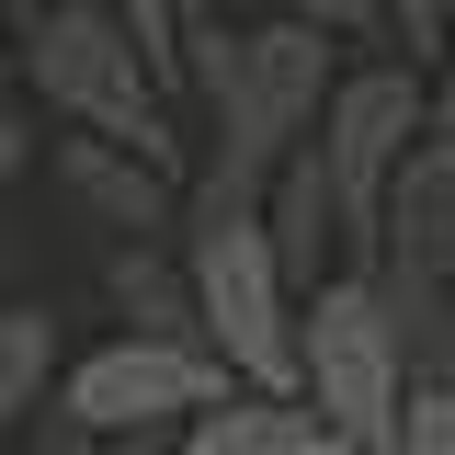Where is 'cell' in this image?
<instances>
[{"mask_svg": "<svg viewBox=\"0 0 455 455\" xmlns=\"http://www.w3.org/2000/svg\"><path fill=\"white\" fill-rule=\"evenodd\" d=\"M398 455H455V376H421L398 398Z\"/></svg>", "mask_w": 455, "mask_h": 455, "instance_id": "obj_13", "label": "cell"}, {"mask_svg": "<svg viewBox=\"0 0 455 455\" xmlns=\"http://www.w3.org/2000/svg\"><path fill=\"white\" fill-rule=\"evenodd\" d=\"M23 171H35V114H23V103H0V194H12Z\"/></svg>", "mask_w": 455, "mask_h": 455, "instance_id": "obj_16", "label": "cell"}, {"mask_svg": "<svg viewBox=\"0 0 455 455\" xmlns=\"http://www.w3.org/2000/svg\"><path fill=\"white\" fill-rule=\"evenodd\" d=\"M103 296L125 307V331L194 341V274H182V251H160V239H125V251L103 262Z\"/></svg>", "mask_w": 455, "mask_h": 455, "instance_id": "obj_10", "label": "cell"}, {"mask_svg": "<svg viewBox=\"0 0 455 455\" xmlns=\"http://www.w3.org/2000/svg\"><path fill=\"white\" fill-rule=\"evenodd\" d=\"M239 376H228L205 341H160V331H125L103 353H80V364H57V410L80 433H103V444H125V433H182Z\"/></svg>", "mask_w": 455, "mask_h": 455, "instance_id": "obj_6", "label": "cell"}, {"mask_svg": "<svg viewBox=\"0 0 455 455\" xmlns=\"http://www.w3.org/2000/svg\"><path fill=\"white\" fill-rule=\"evenodd\" d=\"M262 228H274V251H284L296 284H319V274L353 262V251H341V194H331V171H319V148H296V160L262 182Z\"/></svg>", "mask_w": 455, "mask_h": 455, "instance_id": "obj_9", "label": "cell"}, {"mask_svg": "<svg viewBox=\"0 0 455 455\" xmlns=\"http://www.w3.org/2000/svg\"><path fill=\"white\" fill-rule=\"evenodd\" d=\"M182 274H194V341L217 353L239 387H307L296 376V296L262 205H228V217L182 228Z\"/></svg>", "mask_w": 455, "mask_h": 455, "instance_id": "obj_3", "label": "cell"}, {"mask_svg": "<svg viewBox=\"0 0 455 455\" xmlns=\"http://www.w3.org/2000/svg\"><path fill=\"white\" fill-rule=\"evenodd\" d=\"M194 12H296V23H319V35H341V46L387 35V23H376V0H194Z\"/></svg>", "mask_w": 455, "mask_h": 455, "instance_id": "obj_14", "label": "cell"}, {"mask_svg": "<svg viewBox=\"0 0 455 455\" xmlns=\"http://www.w3.org/2000/svg\"><path fill=\"white\" fill-rule=\"evenodd\" d=\"M35 12H46V0H12V23H35Z\"/></svg>", "mask_w": 455, "mask_h": 455, "instance_id": "obj_18", "label": "cell"}, {"mask_svg": "<svg viewBox=\"0 0 455 455\" xmlns=\"http://www.w3.org/2000/svg\"><path fill=\"white\" fill-rule=\"evenodd\" d=\"M331 455H398V444H331Z\"/></svg>", "mask_w": 455, "mask_h": 455, "instance_id": "obj_17", "label": "cell"}, {"mask_svg": "<svg viewBox=\"0 0 455 455\" xmlns=\"http://www.w3.org/2000/svg\"><path fill=\"white\" fill-rule=\"evenodd\" d=\"M125 12V35L148 46V68L160 80H182V35H194V0H114Z\"/></svg>", "mask_w": 455, "mask_h": 455, "instance_id": "obj_15", "label": "cell"}, {"mask_svg": "<svg viewBox=\"0 0 455 455\" xmlns=\"http://www.w3.org/2000/svg\"><path fill=\"white\" fill-rule=\"evenodd\" d=\"M331 46L319 23H296V12H194V35H182V80H194V103H205V171L182 182V205L194 217H228V205H262V182H274L307 137H319V103H331Z\"/></svg>", "mask_w": 455, "mask_h": 455, "instance_id": "obj_1", "label": "cell"}, {"mask_svg": "<svg viewBox=\"0 0 455 455\" xmlns=\"http://www.w3.org/2000/svg\"><path fill=\"white\" fill-rule=\"evenodd\" d=\"M331 444L341 433L319 421L307 387H228L171 433V455H331Z\"/></svg>", "mask_w": 455, "mask_h": 455, "instance_id": "obj_8", "label": "cell"}, {"mask_svg": "<svg viewBox=\"0 0 455 455\" xmlns=\"http://www.w3.org/2000/svg\"><path fill=\"white\" fill-rule=\"evenodd\" d=\"M57 319L46 307H12L0 296V444L23 433V421H46V398H57Z\"/></svg>", "mask_w": 455, "mask_h": 455, "instance_id": "obj_11", "label": "cell"}, {"mask_svg": "<svg viewBox=\"0 0 455 455\" xmlns=\"http://www.w3.org/2000/svg\"><path fill=\"white\" fill-rule=\"evenodd\" d=\"M433 137V68L421 57H364V68H341L331 103H319V171H331L341 194V251L353 262H376L387 251V194H398V160Z\"/></svg>", "mask_w": 455, "mask_h": 455, "instance_id": "obj_5", "label": "cell"}, {"mask_svg": "<svg viewBox=\"0 0 455 455\" xmlns=\"http://www.w3.org/2000/svg\"><path fill=\"white\" fill-rule=\"evenodd\" d=\"M296 376L319 398L341 444H398V398H410V331H398L387 274L341 262L296 296Z\"/></svg>", "mask_w": 455, "mask_h": 455, "instance_id": "obj_4", "label": "cell"}, {"mask_svg": "<svg viewBox=\"0 0 455 455\" xmlns=\"http://www.w3.org/2000/svg\"><path fill=\"white\" fill-rule=\"evenodd\" d=\"M57 182H68V205L92 228H125V239H160V228L194 217L182 205V171H160L148 148H125V137H92V125L57 137Z\"/></svg>", "mask_w": 455, "mask_h": 455, "instance_id": "obj_7", "label": "cell"}, {"mask_svg": "<svg viewBox=\"0 0 455 455\" xmlns=\"http://www.w3.org/2000/svg\"><path fill=\"white\" fill-rule=\"evenodd\" d=\"M0 296H12V251H0Z\"/></svg>", "mask_w": 455, "mask_h": 455, "instance_id": "obj_19", "label": "cell"}, {"mask_svg": "<svg viewBox=\"0 0 455 455\" xmlns=\"http://www.w3.org/2000/svg\"><path fill=\"white\" fill-rule=\"evenodd\" d=\"M23 80H35V103H46L57 125L125 137V148H148L160 171L194 182L182 125H171V80L148 68V46L125 35V12H114V0H46V12L23 23Z\"/></svg>", "mask_w": 455, "mask_h": 455, "instance_id": "obj_2", "label": "cell"}, {"mask_svg": "<svg viewBox=\"0 0 455 455\" xmlns=\"http://www.w3.org/2000/svg\"><path fill=\"white\" fill-rule=\"evenodd\" d=\"M376 23H387V46L398 57H455V0H376Z\"/></svg>", "mask_w": 455, "mask_h": 455, "instance_id": "obj_12", "label": "cell"}]
</instances>
